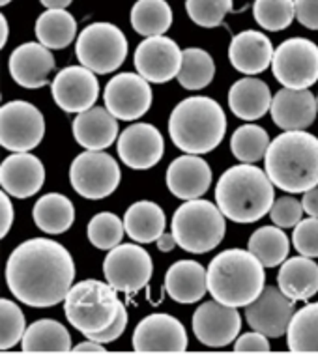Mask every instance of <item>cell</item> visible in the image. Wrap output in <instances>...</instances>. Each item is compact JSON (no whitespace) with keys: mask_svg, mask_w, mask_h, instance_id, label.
<instances>
[{"mask_svg":"<svg viewBox=\"0 0 318 357\" xmlns=\"http://www.w3.org/2000/svg\"><path fill=\"white\" fill-rule=\"evenodd\" d=\"M296 19L309 30H318V0H294Z\"/></svg>","mask_w":318,"mask_h":357,"instance_id":"cell-46","label":"cell"},{"mask_svg":"<svg viewBox=\"0 0 318 357\" xmlns=\"http://www.w3.org/2000/svg\"><path fill=\"white\" fill-rule=\"evenodd\" d=\"M271 71L283 88L303 90L318 81V47L307 38H290L275 49Z\"/></svg>","mask_w":318,"mask_h":357,"instance_id":"cell-11","label":"cell"},{"mask_svg":"<svg viewBox=\"0 0 318 357\" xmlns=\"http://www.w3.org/2000/svg\"><path fill=\"white\" fill-rule=\"evenodd\" d=\"M165 180L167 188L176 199L195 200L206 195L212 185L213 174L210 165L201 155L186 153L169 165Z\"/></svg>","mask_w":318,"mask_h":357,"instance_id":"cell-22","label":"cell"},{"mask_svg":"<svg viewBox=\"0 0 318 357\" xmlns=\"http://www.w3.org/2000/svg\"><path fill=\"white\" fill-rule=\"evenodd\" d=\"M26 331L23 310L12 299H0V350H10L23 340Z\"/></svg>","mask_w":318,"mask_h":357,"instance_id":"cell-40","label":"cell"},{"mask_svg":"<svg viewBox=\"0 0 318 357\" xmlns=\"http://www.w3.org/2000/svg\"><path fill=\"white\" fill-rule=\"evenodd\" d=\"M128 310H126V307L122 305V309H120V312H118L116 320L109 326V328H105L103 331H100V333L92 335V337H89V339H94L98 340V342H101V344H109V342H112V340H116L118 337H122L126 331V328H128Z\"/></svg>","mask_w":318,"mask_h":357,"instance_id":"cell-45","label":"cell"},{"mask_svg":"<svg viewBox=\"0 0 318 357\" xmlns=\"http://www.w3.org/2000/svg\"><path fill=\"white\" fill-rule=\"evenodd\" d=\"M264 170L287 193H305L318 185V139L307 131H283L271 141Z\"/></svg>","mask_w":318,"mask_h":357,"instance_id":"cell-3","label":"cell"},{"mask_svg":"<svg viewBox=\"0 0 318 357\" xmlns=\"http://www.w3.org/2000/svg\"><path fill=\"white\" fill-rule=\"evenodd\" d=\"M294 303V299L285 296L279 287H266L259 298L245 307V320L255 331L270 339H279L289 333L290 322L296 314Z\"/></svg>","mask_w":318,"mask_h":357,"instance_id":"cell-17","label":"cell"},{"mask_svg":"<svg viewBox=\"0 0 318 357\" xmlns=\"http://www.w3.org/2000/svg\"><path fill=\"white\" fill-rule=\"evenodd\" d=\"M105 281L114 290L137 294L146 287L153 273L152 257L135 243H120L109 251L103 260Z\"/></svg>","mask_w":318,"mask_h":357,"instance_id":"cell-12","label":"cell"},{"mask_svg":"<svg viewBox=\"0 0 318 357\" xmlns=\"http://www.w3.org/2000/svg\"><path fill=\"white\" fill-rule=\"evenodd\" d=\"M292 243L296 251L309 258H318V217L301 219L294 227Z\"/></svg>","mask_w":318,"mask_h":357,"instance_id":"cell-43","label":"cell"},{"mask_svg":"<svg viewBox=\"0 0 318 357\" xmlns=\"http://www.w3.org/2000/svg\"><path fill=\"white\" fill-rule=\"evenodd\" d=\"M8 66L10 75L19 86L36 90L49 82V75L54 70V56L51 49L42 45L40 41H29L13 49Z\"/></svg>","mask_w":318,"mask_h":357,"instance_id":"cell-21","label":"cell"},{"mask_svg":"<svg viewBox=\"0 0 318 357\" xmlns=\"http://www.w3.org/2000/svg\"><path fill=\"white\" fill-rule=\"evenodd\" d=\"M126 234L137 243H152L165 232L167 215L152 200H139L126 210Z\"/></svg>","mask_w":318,"mask_h":357,"instance_id":"cell-29","label":"cell"},{"mask_svg":"<svg viewBox=\"0 0 318 357\" xmlns=\"http://www.w3.org/2000/svg\"><path fill=\"white\" fill-rule=\"evenodd\" d=\"M191 326L201 344L208 348H225L238 339L242 329V317L238 312V307H230L212 299L195 310Z\"/></svg>","mask_w":318,"mask_h":357,"instance_id":"cell-15","label":"cell"},{"mask_svg":"<svg viewBox=\"0 0 318 357\" xmlns=\"http://www.w3.org/2000/svg\"><path fill=\"white\" fill-rule=\"evenodd\" d=\"M277 287L294 301H307L318 292V264L315 258H287L277 273Z\"/></svg>","mask_w":318,"mask_h":357,"instance_id":"cell-28","label":"cell"},{"mask_svg":"<svg viewBox=\"0 0 318 357\" xmlns=\"http://www.w3.org/2000/svg\"><path fill=\"white\" fill-rule=\"evenodd\" d=\"M183 51L167 36H152L139 43L133 54L137 73L153 84H163L178 79L182 70Z\"/></svg>","mask_w":318,"mask_h":357,"instance_id":"cell-14","label":"cell"},{"mask_svg":"<svg viewBox=\"0 0 318 357\" xmlns=\"http://www.w3.org/2000/svg\"><path fill=\"white\" fill-rule=\"evenodd\" d=\"M45 137V118L36 105L23 100L8 101L0 109V146L15 152L34 150Z\"/></svg>","mask_w":318,"mask_h":357,"instance_id":"cell-10","label":"cell"},{"mask_svg":"<svg viewBox=\"0 0 318 357\" xmlns=\"http://www.w3.org/2000/svg\"><path fill=\"white\" fill-rule=\"evenodd\" d=\"M45 183L42 159L30 152H15L0 165V185L13 199L34 197Z\"/></svg>","mask_w":318,"mask_h":357,"instance_id":"cell-20","label":"cell"},{"mask_svg":"<svg viewBox=\"0 0 318 357\" xmlns=\"http://www.w3.org/2000/svg\"><path fill=\"white\" fill-rule=\"evenodd\" d=\"M77 21L66 10H45L36 21V38L47 49H66L75 41Z\"/></svg>","mask_w":318,"mask_h":357,"instance_id":"cell-32","label":"cell"},{"mask_svg":"<svg viewBox=\"0 0 318 357\" xmlns=\"http://www.w3.org/2000/svg\"><path fill=\"white\" fill-rule=\"evenodd\" d=\"M270 135L264 128L257 123H245L234 131L230 139V150L238 161L242 163H257L266 158V152L270 148Z\"/></svg>","mask_w":318,"mask_h":357,"instance_id":"cell-37","label":"cell"},{"mask_svg":"<svg viewBox=\"0 0 318 357\" xmlns=\"http://www.w3.org/2000/svg\"><path fill=\"white\" fill-rule=\"evenodd\" d=\"M303 204L294 197H281L273 202L270 210V219L273 225L281 227V229H294L296 225L301 221L303 215Z\"/></svg>","mask_w":318,"mask_h":357,"instance_id":"cell-42","label":"cell"},{"mask_svg":"<svg viewBox=\"0 0 318 357\" xmlns=\"http://www.w3.org/2000/svg\"><path fill=\"white\" fill-rule=\"evenodd\" d=\"M215 62L212 54L199 47L183 49V62L178 82L186 90H202L213 81Z\"/></svg>","mask_w":318,"mask_h":357,"instance_id":"cell-36","label":"cell"},{"mask_svg":"<svg viewBox=\"0 0 318 357\" xmlns=\"http://www.w3.org/2000/svg\"><path fill=\"white\" fill-rule=\"evenodd\" d=\"M131 26L144 38L165 36L172 24V10L167 0H137L131 8Z\"/></svg>","mask_w":318,"mask_h":357,"instance_id":"cell-33","label":"cell"},{"mask_svg":"<svg viewBox=\"0 0 318 357\" xmlns=\"http://www.w3.org/2000/svg\"><path fill=\"white\" fill-rule=\"evenodd\" d=\"M172 234L180 249L193 255H204L223 241L227 234L225 213L210 200H186L172 215Z\"/></svg>","mask_w":318,"mask_h":357,"instance_id":"cell-7","label":"cell"},{"mask_svg":"<svg viewBox=\"0 0 318 357\" xmlns=\"http://www.w3.org/2000/svg\"><path fill=\"white\" fill-rule=\"evenodd\" d=\"M232 0H186V12L195 24L215 29L232 13Z\"/></svg>","mask_w":318,"mask_h":357,"instance_id":"cell-41","label":"cell"},{"mask_svg":"<svg viewBox=\"0 0 318 357\" xmlns=\"http://www.w3.org/2000/svg\"><path fill=\"white\" fill-rule=\"evenodd\" d=\"M301 204H303V210H305L307 215L318 217V185L303 193V197H301Z\"/></svg>","mask_w":318,"mask_h":357,"instance_id":"cell-48","label":"cell"},{"mask_svg":"<svg viewBox=\"0 0 318 357\" xmlns=\"http://www.w3.org/2000/svg\"><path fill=\"white\" fill-rule=\"evenodd\" d=\"M165 290L176 303H197L208 292V270L195 260H178L167 270Z\"/></svg>","mask_w":318,"mask_h":357,"instance_id":"cell-26","label":"cell"},{"mask_svg":"<svg viewBox=\"0 0 318 357\" xmlns=\"http://www.w3.org/2000/svg\"><path fill=\"white\" fill-rule=\"evenodd\" d=\"M120 161L130 169L146 170L161 161L165 152V141L159 129L152 123H133L126 128L116 141Z\"/></svg>","mask_w":318,"mask_h":357,"instance_id":"cell-19","label":"cell"},{"mask_svg":"<svg viewBox=\"0 0 318 357\" xmlns=\"http://www.w3.org/2000/svg\"><path fill=\"white\" fill-rule=\"evenodd\" d=\"M71 133L79 146L90 152H103L116 141L118 118L112 116L107 107H92L79 112L71 123Z\"/></svg>","mask_w":318,"mask_h":357,"instance_id":"cell-25","label":"cell"},{"mask_svg":"<svg viewBox=\"0 0 318 357\" xmlns=\"http://www.w3.org/2000/svg\"><path fill=\"white\" fill-rule=\"evenodd\" d=\"M249 251L259 258L264 268H277L289 258L290 240L281 227H260L249 238Z\"/></svg>","mask_w":318,"mask_h":357,"instance_id":"cell-34","label":"cell"},{"mask_svg":"<svg viewBox=\"0 0 318 357\" xmlns=\"http://www.w3.org/2000/svg\"><path fill=\"white\" fill-rule=\"evenodd\" d=\"M124 221L111 211H101V213L94 215L86 227L89 241L96 249H101V251H111L116 245H120V241L124 240Z\"/></svg>","mask_w":318,"mask_h":357,"instance_id":"cell-38","label":"cell"},{"mask_svg":"<svg viewBox=\"0 0 318 357\" xmlns=\"http://www.w3.org/2000/svg\"><path fill=\"white\" fill-rule=\"evenodd\" d=\"M317 100H318V98H317Z\"/></svg>","mask_w":318,"mask_h":357,"instance_id":"cell-54","label":"cell"},{"mask_svg":"<svg viewBox=\"0 0 318 357\" xmlns=\"http://www.w3.org/2000/svg\"><path fill=\"white\" fill-rule=\"evenodd\" d=\"M0 23H2V40H0V47H6L8 36H10V24H8L6 15H0Z\"/></svg>","mask_w":318,"mask_h":357,"instance_id":"cell-52","label":"cell"},{"mask_svg":"<svg viewBox=\"0 0 318 357\" xmlns=\"http://www.w3.org/2000/svg\"><path fill=\"white\" fill-rule=\"evenodd\" d=\"M270 86L257 77H243L229 90V107L234 116L245 122H255L271 109Z\"/></svg>","mask_w":318,"mask_h":357,"instance_id":"cell-27","label":"cell"},{"mask_svg":"<svg viewBox=\"0 0 318 357\" xmlns=\"http://www.w3.org/2000/svg\"><path fill=\"white\" fill-rule=\"evenodd\" d=\"M103 101L112 116L122 122H133L150 111L153 101L152 86L141 73L126 71L107 82Z\"/></svg>","mask_w":318,"mask_h":357,"instance_id":"cell-13","label":"cell"},{"mask_svg":"<svg viewBox=\"0 0 318 357\" xmlns=\"http://www.w3.org/2000/svg\"><path fill=\"white\" fill-rule=\"evenodd\" d=\"M0 200H2V230H0V236L2 238H6L10 229H12L13 225V206H12V200H10V195L6 191H2L0 193Z\"/></svg>","mask_w":318,"mask_h":357,"instance_id":"cell-47","label":"cell"},{"mask_svg":"<svg viewBox=\"0 0 318 357\" xmlns=\"http://www.w3.org/2000/svg\"><path fill=\"white\" fill-rule=\"evenodd\" d=\"M287 344L296 354H318V301L296 310L287 333Z\"/></svg>","mask_w":318,"mask_h":357,"instance_id":"cell-35","label":"cell"},{"mask_svg":"<svg viewBox=\"0 0 318 357\" xmlns=\"http://www.w3.org/2000/svg\"><path fill=\"white\" fill-rule=\"evenodd\" d=\"M73 351H75V354H98V356H103V354H107L105 346L94 339H89V340H84V342H79V344L73 348Z\"/></svg>","mask_w":318,"mask_h":357,"instance_id":"cell-49","label":"cell"},{"mask_svg":"<svg viewBox=\"0 0 318 357\" xmlns=\"http://www.w3.org/2000/svg\"><path fill=\"white\" fill-rule=\"evenodd\" d=\"M32 217L36 227L45 234H64L75 222V206L64 195L47 193L38 199Z\"/></svg>","mask_w":318,"mask_h":357,"instance_id":"cell-30","label":"cell"},{"mask_svg":"<svg viewBox=\"0 0 318 357\" xmlns=\"http://www.w3.org/2000/svg\"><path fill=\"white\" fill-rule=\"evenodd\" d=\"M120 165L107 152L86 150L71 161L70 183L83 199L101 200L111 197L120 185Z\"/></svg>","mask_w":318,"mask_h":357,"instance_id":"cell-9","label":"cell"},{"mask_svg":"<svg viewBox=\"0 0 318 357\" xmlns=\"http://www.w3.org/2000/svg\"><path fill=\"white\" fill-rule=\"evenodd\" d=\"M273 43L260 30H243L232 38L229 45V60L236 71L243 75H259L273 62Z\"/></svg>","mask_w":318,"mask_h":357,"instance_id":"cell-24","label":"cell"},{"mask_svg":"<svg viewBox=\"0 0 318 357\" xmlns=\"http://www.w3.org/2000/svg\"><path fill=\"white\" fill-rule=\"evenodd\" d=\"M116 292L109 282L105 284L98 279H86L73 284L64 299L68 322L86 337L103 331L116 320L124 305L118 299Z\"/></svg>","mask_w":318,"mask_h":357,"instance_id":"cell-6","label":"cell"},{"mask_svg":"<svg viewBox=\"0 0 318 357\" xmlns=\"http://www.w3.org/2000/svg\"><path fill=\"white\" fill-rule=\"evenodd\" d=\"M21 348L26 354H45V351L64 354V351L73 350L70 331L51 318L30 324V328H26L21 340Z\"/></svg>","mask_w":318,"mask_h":357,"instance_id":"cell-31","label":"cell"},{"mask_svg":"<svg viewBox=\"0 0 318 357\" xmlns=\"http://www.w3.org/2000/svg\"><path fill=\"white\" fill-rule=\"evenodd\" d=\"M253 17L260 29L281 32L296 19L294 0H255Z\"/></svg>","mask_w":318,"mask_h":357,"instance_id":"cell-39","label":"cell"},{"mask_svg":"<svg viewBox=\"0 0 318 357\" xmlns=\"http://www.w3.org/2000/svg\"><path fill=\"white\" fill-rule=\"evenodd\" d=\"M227 133L223 107L206 96L182 100L169 118V135L186 153L202 155L215 150Z\"/></svg>","mask_w":318,"mask_h":357,"instance_id":"cell-4","label":"cell"},{"mask_svg":"<svg viewBox=\"0 0 318 357\" xmlns=\"http://www.w3.org/2000/svg\"><path fill=\"white\" fill-rule=\"evenodd\" d=\"M40 2H42V6L47 8V10H66L73 0H40Z\"/></svg>","mask_w":318,"mask_h":357,"instance_id":"cell-51","label":"cell"},{"mask_svg":"<svg viewBox=\"0 0 318 357\" xmlns=\"http://www.w3.org/2000/svg\"><path fill=\"white\" fill-rule=\"evenodd\" d=\"M156 243H158V249L161 252H171L172 249L178 245L176 238H174V234H172V232H171V234L163 232V234L159 236V240L156 241Z\"/></svg>","mask_w":318,"mask_h":357,"instance_id":"cell-50","label":"cell"},{"mask_svg":"<svg viewBox=\"0 0 318 357\" xmlns=\"http://www.w3.org/2000/svg\"><path fill=\"white\" fill-rule=\"evenodd\" d=\"M271 120L283 131H303L317 120L318 100L311 90L283 88L271 101Z\"/></svg>","mask_w":318,"mask_h":357,"instance_id":"cell-23","label":"cell"},{"mask_svg":"<svg viewBox=\"0 0 318 357\" xmlns=\"http://www.w3.org/2000/svg\"><path fill=\"white\" fill-rule=\"evenodd\" d=\"M10 2H12V0H0V6H8Z\"/></svg>","mask_w":318,"mask_h":357,"instance_id":"cell-53","label":"cell"},{"mask_svg":"<svg viewBox=\"0 0 318 357\" xmlns=\"http://www.w3.org/2000/svg\"><path fill=\"white\" fill-rule=\"evenodd\" d=\"M77 60L98 75L116 71L128 56V38L116 24L92 23L81 30L75 43Z\"/></svg>","mask_w":318,"mask_h":357,"instance_id":"cell-8","label":"cell"},{"mask_svg":"<svg viewBox=\"0 0 318 357\" xmlns=\"http://www.w3.org/2000/svg\"><path fill=\"white\" fill-rule=\"evenodd\" d=\"M270 337H266L264 333L260 331H249V333L240 335L238 339L234 340V350L238 354H270Z\"/></svg>","mask_w":318,"mask_h":357,"instance_id":"cell-44","label":"cell"},{"mask_svg":"<svg viewBox=\"0 0 318 357\" xmlns=\"http://www.w3.org/2000/svg\"><path fill=\"white\" fill-rule=\"evenodd\" d=\"M131 344L139 354H180L188 348V333L178 318L153 312L137 324Z\"/></svg>","mask_w":318,"mask_h":357,"instance_id":"cell-16","label":"cell"},{"mask_svg":"<svg viewBox=\"0 0 318 357\" xmlns=\"http://www.w3.org/2000/svg\"><path fill=\"white\" fill-rule=\"evenodd\" d=\"M264 284V266L249 249H227L215 255L208 266V292L230 307L253 303Z\"/></svg>","mask_w":318,"mask_h":357,"instance_id":"cell-5","label":"cell"},{"mask_svg":"<svg viewBox=\"0 0 318 357\" xmlns=\"http://www.w3.org/2000/svg\"><path fill=\"white\" fill-rule=\"evenodd\" d=\"M54 103L66 112H84L92 109L100 96V82L84 66H68L60 70L51 84Z\"/></svg>","mask_w":318,"mask_h":357,"instance_id":"cell-18","label":"cell"},{"mask_svg":"<svg viewBox=\"0 0 318 357\" xmlns=\"http://www.w3.org/2000/svg\"><path fill=\"white\" fill-rule=\"evenodd\" d=\"M75 281V262L59 241L32 238L8 258L6 282L21 303L47 309L64 301Z\"/></svg>","mask_w":318,"mask_h":357,"instance_id":"cell-1","label":"cell"},{"mask_svg":"<svg viewBox=\"0 0 318 357\" xmlns=\"http://www.w3.org/2000/svg\"><path fill=\"white\" fill-rule=\"evenodd\" d=\"M275 185L253 163L230 167L215 185V204L230 221L249 225L268 215L275 202Z\"/></svg>","mask_w":318,"mask_h":357,"instance_id":"cell-2","label":"cell"}]
</instances>
